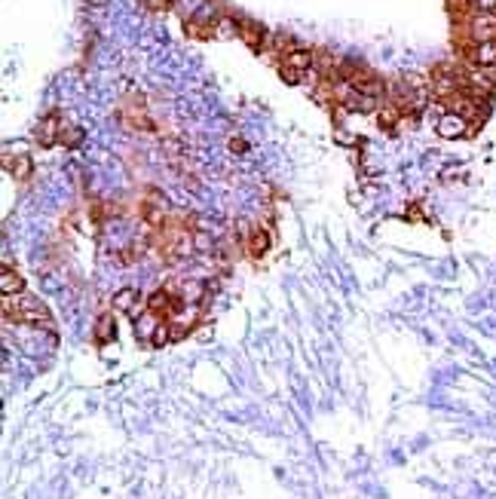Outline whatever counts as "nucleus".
<instances>
[{"label": "nucleus", "mask_w": 496, "mask_h": 499, "mask_svg": "<svg viewBox=\"0 0 496 499\" xmlns=\"http://www.w3.org/2000/svg\"><path fill=\"white\" fill-rule=\"evenodd\" d=\"M4 319H15V322L53 328V316H49L46 303L37 300V298H31V294H15V298H4Z\"/></svg>", "instance_id": "f257e3e1"}, {"label": "nucleus", "mask_w": 496, "mask_h": 499, "mask_svg": "<svg viewBox=\"0 0 496 499\" xmlns=\"http://www.w3.org/2000/svg\"><path fill=\"white\" fill-rule=\"evenodd\" d=\"M166 322H169L172 340H184V337H187L193 328L203 322V310H199L196 303H178V307H175V312H172L169 319H166Z\"/></svg>", "instance_id": "f03ea898"}, {"label": "nucleus", "mask_w": 496, "mask_h": 499, "mask_svg": "<svg viewBox=\"0 0 496 499\" xmlns=\"http://www.w3.org/2000/svg\"><path fill=\"white\" fill-rule=\"evenodd\" d=\"M466 37L469 46L496 40V13H466Z\"/></svg>", "instance_id": "7ed1b4c3"}, {"label": "nucleus", "mask_w": 496, "mask_h": 499, "mask_svg": "<svg viewBox=\"0 0 496 499\" xmlns=\"http://www.w3.org/2000/svg\"><path fill=\"white\" fill-rule=\"evenodd\" d=\"M141 218L147 221L150 230H163L169 224V211H166V199L159 197L156 190H147L145 199H141Z\"/></svg>", "instance_id": "20e7f679"}, {"label": "nucleus", "mask_w": 496, "mask_h": 499, "mask_svg": "<svg viewBox=\"0 0 496 499\" xmlns=\"http://www.w3.org/2000/svg\"><path fill=\"white\" fill-rule=\"evenodd\" d=\"M239 22V37L246 40L248 49H255V53H264V49H270V34L264 31V25H257L255 19H236Z\"/></svg>", "instance_id": "39448f33"}, {"label": "nucleus", "mask_w": 496, "mask_h": 499, "mask_svg": "<svg viewBox=\"0 0 496 499\" xmlns=\"http://www.w3.org/2000/svg\"><path fill=\"white\" fill-rule=\"evenodd\" d=\"M435 129H438V135H441V138L453 141V138H466V135L472 132V123H469L466 117H460V114L448 111L444 117H438V123H435Z\"/></svg>", "instance_id": "423d86ee"}, {"label": "nucleus", "mask_w": 496, "mask_h": 499, "mask_svg": "<svg viewBox=\"0 0 496 499\" xmlns=\"http://www.w3.org/2000/svg\"><path fill=\"white\" fill-rule=\"evenodd\" d=\"M65 135V126H62V117H58L55 111L53 114H46L43 120H40L37 126V132H34V138H37V145H43V147H53L58 138Z\"/></svg>", "instance_id": "0eeeda50"}, {"label": "nucleus", "mask_w": 496, "mask_h": 499, "mask_svg": "<svg viewBox=\"0 0 496 499\" xmlns=\"http://www.w3.org/2000/svg\"><path fill=\"white\" fill-rule=\"evenodd\" d=\"M466 58L472 67H496V40H484V44L466 46Z\"/></svg>", "instance_id": "6e6552de"}, {"label": "nucleus", "mask_w": 496, "mask_h": 499, "mask_svg": "<svg viewBox=\"0 0 496 499\" xmlns=\"http://www.w3.org/2000/svg\"><path fill=\"white\" fill-rule=\"evenodd\" d=\"M114 310H123V312H129V319L135 322V319L145 312L147 307H141V294L138 288H132V285H126V288H120L114 294Z\"/></svg>", "instance_id": "1a4fd4ad"}, {"label": "nucleus", "mask_w": 496, "mask_h": 499, "mask_svg": "<svg viewBox=\"0 0 496 499\" xmlns=\"http://www.w3.org/2000/svg\"><path fill=\"white\" fill-rule=\"evenodd\" d=\"M166 319L163 316H156V312H150V310H145L141 312V316L135 319V322H132V328H135V337L141 343H150L154 340V334L159 331V325H163Z\"/></svg>", "instance_id": "9d476101"}, {"label": "nucleus", "mask_w": 496, "mask_h": 499, "mask_svg": "<svg viewBox=\"0 0 496 499\" xmlns=\"http://www.w3.org/2000/svg\"><path fill=\"white\" fill-rule=\"evenodd\" d=\"M175 307H178V300H175L166 288H156V291L147 298V310L156 312V316H163V319H169L172 312H175Z\"/></svg>", "instance_id": "9b49d317"}, {"label": "nucleus", "mask_w": 496, "mask_h": 499, "mask_svg": "<svg viewBox=\"0 0 496 499\" xmlns=\"http://www.w3.org/2000/svg\"><path fill=\"white\" fill-rule=\"evenodd\" d=\"M208 294V285L199 282V279H184V282L178 285V300L181 303H203V298Z\"/></svg>", "instance_id": "f8f14e48"}, {"label": "nucleus", "mask_w": 496, "mask_h": 499, "mask_svg": "<svg viewBox=\"0 0 496 499\" xmlns=\"http://www.w3.org/2000/svg\"><path fill=\"white\" fill-rule=\"evenodd\" d=\"M270 245H273V236L267 227H255V233H251V239H248V255L251 258H264L267 251H270Z\"/></svg>", "instance_id": "ddd939ff"}, {"label": "nucleus", "mask_w": 496, "mask_h": 499, "mask_svg": "<svg viewBox=\"0 0 496 499\" xmlns=\"http://www.w3.org/2000/svg\"><path fill=\"white\" fill-rule=\"evenodd\" d=\"M25 282L22 276L15 273L10 264H4V273H0V291H4V298H15V294H25Z\"/></svg>", "instance_id": "4468645a"}, {"label": "nucleus", "mask_w": 496, "mask_h": 499, "mask_svg": "<svg viewBox=\"0 0 496 499\" xmlns=\"http://www.w3.org/2000/svg\"><path fill=\"white\" fill-rule=\"evenodd\" d=\"M377 123H380V129L395 135V132H398V126H401V111L392 105V101H386L380 111H377Z\"/></svg>", "instance_id": "2eb2a0df"}, {"label": "nucleus", "mask_w": 496, "mask_h": 499, "mask_svg": "<svg viewBox=\"0 0 496 499\" xmlns=\"http://www.w3.org/2000/svg\"><path fill=\"white\" fill-rule=\"evenodd\" d=\"M116 334V322H114V312H102L95 322V343H111Z\"/></svg>", "instance_id": "dca6fc26"}, {"label": "nucleus", "mask_w": 496, "mask_h": 499, "mask_svg": "<svg viewBox=\"0 0 496 499\" xmlns=\"http://www.w3.org/2000/svg\"><path fill=\"white\" fill-rule=\"evenodd\" d=\"M6 172H10L15 181H28L31 172H34V166H31V157H15V159L6 157Z\"/></svg>", "instance_id": "f3484780"}, {"label": "nucleus", "mask_w": 496, "mask_h": 499, "mask_svg": "<svg viewBox=\"0 0 496 499\" xmlns=\"http://www.w3.org/2000/svg\"><path fill=\"white\" fill-rule=\"evenodd\" d=\"M193 251H199V255H215L217 251L215 236L206 230H193Z\"/></svg>", "instance_id": "a211bd4d"}, {"label": "nucleus", "mask_w": 496, "mask_h": 499, "mask_svg": "<svg viewBox=\"0 0 496 499\" xmlns=\"http://www.w3.org/2000/svg\"><path fill=\"white\" fill-rule=\"evenodd\" d=\"M469 13H496V0H466Z\"/></svg>", "instance_id": "6ab92c4d"}, {"label": "nucleus", "mask_w": 496, "mask_h": 499, "mask_svg": "<svg viewBox=\"0 0 496 499\" xmlns=\"http://www.w3.org/2000/svg\"><path fill=\"white\" fill-rule=\"evenodd\" d=\"M166 343H172V331H169V322H163V325H159V331L154 334V340H150V346H156V350H159V346H166Z\"/></svg>", "instance_id": "aec40b11"}, {"label": "nucleus", "mask_w": 496, "mask_h": 499, "mask_svg": "<svg viewBox=\"0 0 496 499\" xmlns=\"http://www.w3.org/2000/svg\"><path fill=\"white\" fill-rule=\"evenodd\" d=\"M279 77H282L285 83H304V77H307V74L294 71V67H288V65H279Z\"/></svg>", "instance_id": "412c9836"}, {"label": "nucleus", "mask_w": 496, "mask_h": 499, "mask_svg": "<svg viewBox=\"0 0 496 499\" xmlns=\"http://www.w3.org/2000/svg\"><path fill=\"white\" fill-rule=\"evenodd\" d=\"M233 230H236V236H239V242H246V245H248V239H251V233H255V227H251L248 221H236V224H233Z\"/></svg>", "instance_id": "4be33fe9"}, {"label": "nucleus", "mask_w": 496, "mask_h": 499, "mask_svg": "<svg viewBox=\"0 0 496 499\" xmlns=\"http://www.w3.org/2000/svg\"><path fill=\"white\" fill-rule=\"evenodd\" d=\"M80 138H83V132H80V129H68V132L62 135V141H65V145H71V147H74V145H80Z\"/></svg>", "instance_id": "5701e85b"}, {"label": "nucleus", "mask_w": 496, "mask_h": 499, "mask_svg": "<svg viewBox=\"0 0 496 499\" xmlns=\"http://www.w3.org/2000/svg\"><path fill=\"white\" fill-rule=\"evenodd\" d=\"M230 150H233V154H236V150H239V154H242V150H246V141L233 138V141H230Z\"/></svg>", "instance_id": "b1692460"}]
</instances>
